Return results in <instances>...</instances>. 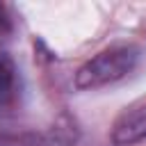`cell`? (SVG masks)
<instances>
[{
	"instance_id": "6da1fadb",
	"label": "cell",
	"mask_w": 146,
	"mask_h": 146,
	"mask_svg": "<svg viewBox=\"0 0 146 146\" xmlns=\"http://www.w3.org/2000/svg\"><path fill=\"white\" fill-rule=\"evenodd\" d=\"M139 59V50L135 46H110L87 59L78 73H75V87L78 89H98L105 84H112L128 73L135 71Z\"/></svg>"
},
{
	"instance_id": "3957f363",
	"label": "cell",
	"mask_w": 146,
	"mask_h": 146,
	"mask_svg": "<svg viewBox=\"0 0 146 146\" xmlns=\"http://www.w3.org/2000/svg\"><path fill=\"white\" fill-rule=\"evenodd\" d=\"M16 91V66L7 52H0V103H9Z\"/></svg>"
},
{
	"instance_id": "7a4b0ae2",
	"label": "cell",
	"mask_w": 146,
	"mask_h": 146,
	"mask_svg": "<svg viewBox=\"0 0 146 146\" xmlns=\"http://www.w3.org/2000/svg\"><path fill=\"white\" fill-rule=\"evenodd\" d=\"M110 139L114 146H132L146 139V98L125 107L116 116L110 130Z\"/></svg>"
}]
</instances>
